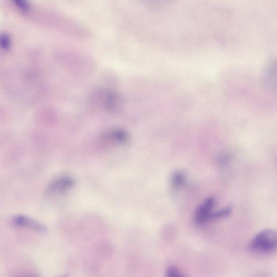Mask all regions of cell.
I'll use <instances>...</instances> for the list:
<instances>
[{
	"label": "cell",
	"instance_id": "4",
	"mask_svg": "<svg viewBox=\"0 0 277 277\" xmlns=\"http://www.w3.org/2000/svg\"><path fill=\"white\" fill-rule=\"evenodd\" d=\"M74 181L71 177L62 176L51 181L48 189L50 194H60L70 189L74 185Z\"/></svg>",
	"mask_w": 277,
	"mask_h": 277
},
{
	"label": "cell",
	"instance_id": "8",
	"mask_svg": "<svg viewBox=\"0 0 277 277\" xmlns=\"http://www.w3.org/2000/svg\"><path fill=\"white\" fill-rule=\"evenodd\" d=\"M232 212V209L231 207H227L226 208L220 210L217 212H213L211 215V219H217L227 217L231 214Z\"/></svg>",
	"mask_w": 277,
	"mask_h": 277
},
{
	"label": "cell",
	"instance_id": "2",
	"mask_svg": "<svg viewBox=\"0 0 277 277\" xmlns=\"http://www.w3.org/2000/svg\"><path fill=\"white\" fill-rule=\"evenodd\" d=\"M101 142L106 146L124 145L128 142V133L121 129L108 130L103 133L100 139Z\"/></svg>",
	"mask_w": 277,
	"mask_h": 277
},
{
	"label": "cell",
	"instance_id": "10",
	"mask_svg": "<svg viewBox=\"0 0 277 277\" xmlns=\"http://www.w3.org/2000/svg\"><path fill=\"white\" fill-rule=\"evenodd\" d=\"M10 44V40L9 37L6 35H0V46L4 49H7L9 47Z\"/></svg>",
	"mask_w": 277,
	"mask_h": 277
},
{
	"label": "cell",
	"instance_id": "5",
	"mask_svg": "<svg viewBox=\"0 0 277 277\" xmlns=\"http://www.w3.org/2000/svg\"><path fill=\"white\" fill-rule=\"evenodd\" d=\"M13 222L16 226L34 230L39 232H45L46 228L44 227L35 221L33 219L26 217L24 215H17L13 219Z\"/></svg>",
	"mask_w": 277,
	"mask_h": 277
},
{
	"label": "cell",
	"instance_id": "6",
	"mask_svg": "<svg viewBox=\"0 0 277 277\" xmlns=\"http://www.w3.org/2000/svg\"><path fill=\"white\" fill-rule=\"evenodd\" d=\"M186 182L185 174L181 171H176L171 177V186L174 191L177 192L184 187Z\"/></svg>",
	"mask_w": 277,
	"mask_h": 277
},
{
	"label": "cell",
	"instance_id": "7",
	"mask_svg": "<svg viewBox=\"0 0 277 277\" xmlns=\"http://www.w3.org/2000/svg\"><path fill=\"white\" fill-rule=\"evenodd\" d=\"M119 103V97L116 93L114 91L106 92L105 94L104 104L110 109H114L118 105Z\"/></svg>",
	"mask_w": 277,
	"mask_h": 277
},
{
	"label": "cell",
	"instance_id": "3",
	"mask_svg": "<svg viewBox=\"0 0 277 277\" xmlns=\"http://www.w3.org/2000/svg\"><path fill=\"white\" fill-rule=\"evenodd\" d=\"M215 200L213 198L211 197L206 199L196 209L195 214L196 222L199 225H202L211 220Z\"/></svg>",
	"mask_w": 277,
	"mask_h": 277
},
{
	"label": "cell",
	"instance_id": "1",
	"mask_svg": "<svg viewBox=\"0 0 277 277\" xmlns=\"http://www.w3.org/2000/svg\"><path fill=\"white\" fill-rule=\"evenodd\" d=\"M277 234L274 230L267 229L258 233L252 239L250 245L252 250L270 252L276 250Z\"/></svg>",
	"mask_w": 277,
	"mask_h": 277
},
{
	"label": "cell",
	"instance_id": "9",
	"mask_svg": "<svg viewBox=\"0 0 277 277\" xmlns=\"http://www.w3.org/2000/svg\"><path fill=\"white\" fill-rule=\"evenodd\" d=\"M166 277H184L176 267L171 266L166 271Z\"/></svg>",
	"mask_w": 277,
	"mask_h": 277
}]
</instances>
